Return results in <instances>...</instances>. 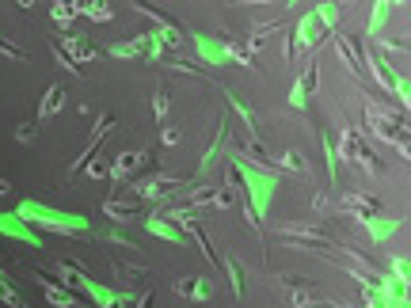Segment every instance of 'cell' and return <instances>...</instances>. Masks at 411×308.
Instances as JSON below:
<instances>
[{
    "mask_svg": "<svg viewBox=\"0 0 411 308\" xmlns=\"http://www.w3.org/2000/svg\"><path fill=\"white\" fill-rule=\"evenodd\" d=\"M229 164L236 167V175H240V191L248 194V202H251V217L263 225V217H267V210H270V202H274V191H278V175L274 172H263V167H255V164H248L244 160V153L240 148H232L229 153Z\"/></svg>",
    "mask_w": 411,
    "mask_h": 308,
    "instance_id": "cell-1",
    "label": "cell"
},
{
    "mask_svg": "<svg viewBox=\"0 0 411 308\" xmlns=\"http://www.w3.org/2000/svg\"><path fill=\"white\" fill-rule=\"evenodd\" d=\"M15 217L31 229H46V232H61V236H88L91 232V217H80V213H61V210H50V205L34 202V198H23Z\"/></svg>",
    "mask_w": 411,
    "mask_h": 308,
    "instance_id": "cell-2",
    "label": "cell"
},
{
    "mask_svg": "<svg viewBox=\"0 0 411 308\" xmlns=\"http://www.w3.org/2000/svg\"><path fill=\"white\" fill-rule=\"evenodd\" d=\"M362 115H366V129L373 137H381V141H388V145H400V153L407 156V126H404L407 118H404V110H396V107H388V103L366 96Z\"/></svg>",
    "mask_w": 411,
    "mask_h": 308,
    "instance_id": "cell-3",
    "label": "cell"
},
{
    "mask_svg": "<svg viewBox=\"0 0 411 308\" xmlns=\"http://www.w3.org/2000/svg\"><path fill=\"white\" fill-rule=\"evenodd\" d=\"M335 156H339V160H347V164H354V167H362V172H369V175L381 172L377 153L366 145V137H362L354 126H343V129H339V145H335Z\"/></svg>",
    "mask_w": 411,
    "mask_h": 308,
    "instance_id": "cell-4",
    "label": "cell"
},
{
    "mask_svg": "<svg viewBox=\"0 0 411 308\" xmlns=\"http://www.w3.org/2000/svg\"><path fill=\"white\" fill-rule=\"evenodd\" d=\"M289 39V53H293V61L297 58H305V53H312L316 46H320L324 39H328V31H324L320 23H316V15H312V8L301 15V20L293 23V34H286Z\"/></svg>",
    "mask_w": 411,
    "mask_h": 308,
    "instance_id": "cell-5",
    "label": "cell"
},
{
    "mask_svg": "<svg viewBox=\"0 0 411 308\" xmlns=\"http://www.w3.org/2000/svg\"><path fill=\"white\" fill-rule=\"evenodd\" d=\"M278 236L289 240V248H324L328 244V229L316 225V221H289V225H278Z\"/></svg>",
    "mask_w": 411,
    "mask_h": 308,
    "instance_id": "cell-6",
    "label": "cell"
},
{
    "mask_svg": "<svg viewBox=\"0 0 411 308\" xmlns=\"http://www.w3.org/2000/svg\"><path fill=\"white\" fill-rule=\"evenodd\" d=\"M0 236L20 240V244H27V248H42V236L39 232H31V225H23L15 213H0Z\"/></svg>",
    "mask_w": 411,
    "mask_h": 308,
    "instance_id": "cell-7",
    "label": "cell"
},
{
    "mask_svg": "<svg viewBox=\"0 0 411 308\" xmlns=\"http://www.w3.org/2000/svg\"><path fill=\"white\" fill-rule=\"evenodd\" d=\"M110 126H115V118H110V115H99V122H96V129H91V137H88V141H84L80 156H77V160H72V167H69L72 175H77V172H80V167L88 164V160H96V156H91V153H96V148H99V141L110 134Z\"/></svg>",
    "mask_w": 411,
    "mask_h": 308,
    "instance_id": "cell-8",
    "label": "cell"
},
{
    "mask_svg": "<svg viewBox=\"0 0 411 308\" xmlns=\"http://www.w3.org/2000/svg\"><path fill=\"white\" fill-rule=\"evenodd\" d=\"M354 221H358V225L369 232L373 244H381V240L396 236V232L404 229V221H400V217H377V213H369V217H354Z\"/></svg>",
    "mask_w": 411,
    "mask_h": 308,
    "instance_id": "cell-9",
    "label": "cell"
},
{
    "mask_svg": "<svg viewBox=\"0 0 411 308\" xmlns=\"http://www.w3.org/2000/svg\"><path fill=\"white\" fill-rule=\"evenodd\" d=\"M58 50L61 53H69L72 61L80 65H88V61H96V46H91L88 39H80V34H72V31H61V42H58Z\"/></svg>",
    "mask_w": 411,
    "mask_h": 308,
    "instance_id": "cell-10",
    "label": "cell"
},
{
    "mask_svg": "<svg viewBox=\"0 0 411 308\" xmlns=\"http://www.w3.org/2000/svg\"><path fill=\"white\" fill-rule=\"evenodd\" d=\"M316 80H320V65H316V58L305 65V77H297V84H293V91H289V107H297L301 110L305 103H308V96L316 91Z\"/></svg>",
    "mask_w": 411,
    "mask_h": 308,
    "instance_id": "cell-11",
    "label": "cell"
},
{
    "mask_svg": "<svg viewBox=\"0 0 411 308\" xmlns=\"http://www.w3.org/2000/svg\"><path fill=\"white\" fill-rule=\"evenodd\" d=\"M339 210L347 213V217H369V213H377V210H381V202L373 198V194L347 191V194H339Z\"/></svg>",
    "mask_w": 411,
    "mask_h": 308,
    "instance_id": "cell-12",
    "label": "cell"
},
{
    "mask_svg": "<svg viewBox=\"0 0 411 308\" xmlns=\"http://www.w3.org/2000/svg\"><path fill=\"white\" fill-rule=\"evenodd\" d=\"M225 141H229V118H221V122H217V137H213V145L206 148V156H202V164H198V175L213 172V164L221 160V153H225Z\"/></svg>",
    "mask_w": 411,
    "mask_h": 308,
    "instance_id": "cell-13",
    "label": "cell"
},
{
    "mask_svg": "<svg viewBox=\"0 0 411 308\" xmlns=\"http://www.w3.org/2000/svg\"><path fill=\"white\" fill-rule=\"evenodd\" d=\"M175 293L186 301H213V282L210 278H183V282H175Z\"/></svg>",
    "mask_w": 411,
    "mask_h": 308,
    "instance_id": "cell-14",
    "label": "cell"
},
{
    "mask_svg": "<svg viewBox=\"0 0 411 308\" xmlns=\"http://www.w3.org/2000/svg\"><path fill=\"white\" fill-rule=\"evenodd\" d=\"M145 160H148V153H118L115 164H110V179H115V183L129 179V175H134Z\"/></svg>",
    "mask_w": 411,
    "mask_h": 308,
    "instance_id": "cell-15",
    "label": "cell"
},
{
    "mask_svg": "<svg viewBox=\"0 0 411 308\" xmlns=\"http://www.w3.org/2000/svg\"><path fill=\"white\" fill-rule=\"evenodd\" d=\"M194 46H198V53L206 61L217 69V65H229V58H225V39H210V34H194Z\"/></svg>",
    "mask_w": 411,
    "mask_h": 308,
    "instance_id": "cell-16",
    "label": "cell"
},
{
    "mask_svg": "<svg viewBox=\"0 0 411 308\" xmlns=\"http://www.w3.org/2000/svg\"><path fill=\"white\" fill-rule=\"evenodd\" d=\"M148 46H153V34H137L129 42L110 46V58H148Z\"/></svg>",
    "mask_w": 411,
    "mask_h": 308,
    "instance_id": "cell-17",
    "label": "cell"
},
{
    "mask_svg": "<svg viewBox=\"0 0 411 308\" xmlns=\"http://www.w3.org/2000/svg\"><path fill=\"white\" fill-rule=\"evenodd\" d=\"M331 46H335V50H339V58H343V65H347V72H350V77H358V80H362L358 50H354V46L347 42V34H339V31H335V34H331Z\"/></svg>",
    "mask_w": 411,
    "mask_h": 308,
    "instance_id": "cell-18",
    "label": "cell"
},
{
    "mask_svg": "<svg viewBox=\"0 0 411 308\" xmlns=\"http://www.w3.org/2000/svg\"><path fill=\"white\" fill-rule=\"evenodd\" d=\"M129 191H134L137 202H160V198H167V191L160 186V179H156V175H148V179H137Z\"/></svg>",
    "mask_w": 411,
    "mask_h": 308,
    "instance_id": "cell-19",
    "label": "cell"
},
{
    "mask_svg": "<svg viewBox=\"0 0 411 308\" xmlns=\"http://www.w3.org/2000/svg\"><path fill=\"white\" fill-rule=\"evenodd\" d=\"M65 96L69 91L61 88V84H53V88H46V96L39 103V118H53V115H61V107H65Z\"/></svg>",
    "mask_w": 411,
    "mask_h": 308,
    "instance_id": "cell-20",
    "label": "cell"
},
{
    "mask_svg": "<svg viewBox=\"0 0 411 308\" xmlns=\"http://www.w3.org/2000/svg\"><path fill=\"white\" fill-rule=\"evenodd\" d=\"M34 278H39V285L46 289V301H50V304H58V308H77V297H72L69 289L53 285V282H50V278H46V274H34Z\"/></svg>",
    "mask_w": 411,
    "mask_h": 308,
    "instance_id": "cell-21",
    "label": "cell"
},
{
    "mask_svg": "<svg viewBox=\"0 0 411 308\" xmlns=\"http://www.w3.org/2000/svg\"><path fill=\"white\" fill-rule=\"evenodd\" d=\"M225 96H229L232 110H236V115H240V122H244V129H248V141H259V129H255V110H251L248 103L236 96V91H225Z\"/></svg>",
    "mask_w": 411,
    "mask_h": 308,
    "instance_id": "cell-22",
    "label": "cell"
},
{
    "mask_svg": "<svg viewBox=\"0 0 411 308\" xmlns=\"http://www.w3.org/2000/svg\"><path fill=\"white\" fill-rule=\"evenodd\" d=\"M103 213H110V221H118V225H126V221L137 217V202H118V198H110V202H103Z\"/></svg>",
    "mask_w": 411,
    "mask_h": 308,
    "instance_id": "cell-23",
    "label": "cell"
},
{
    "mask_svg": "<svg viewBox=\"0 0 411 308\" xmlns=\"http://www.w3.org/2000/svg\"><path fill=\"white\" fill-rule=\"evenodd\" d=\"M72 8H77V15H84V20H96V23H107L110 15H115V8H110V4H99V0H96V4L80 0V4H72Z\"/></svg>",
    "mask_w": 411,
    "mask_h": 308,
    "instance_id": "cell-24",
    "label": "cell"
},
{
    "mask_svg": "<svg viewBox=\"0 0 411 308\" xmlns=\"http://www.w3.org/2000/svg\"><path fill=\"white\" fill-rule=\"evenodd\" d=\"M278 167H286V172H297V175H312V164H308V156H301L297 148H289V153L278 156Z\"/></svg>",
    "mask_w": 411,
    "mask_h": 308,
    "instance_id": "cell-25",
    "label": "cell"
},
{
    "mask_svg": "<svg viewBox=\"0 0 411 308\" xmlns=\"http://www.w3.org/2000/svg\"><path fill=\"white\" fill-rule=\"evenodd\" d=\"M145 229L153 232V236H160V240H172V244H183V232L175 229V225H167L164 217H148V221H145Z\"/></svg>",
    "mask_w": 411,
    "mask_h": 308,
    "instance_id": "cell-26",
    "label": "cell"
},
{
    "mask_svg": "<svg viewBox=\"0 0 411 308\" xmlns=\"http://www.w3.org/2000/svg\"><path fill=\"white\" fill-rule=\"evenodd\" d=\"M312 15H316V23H320L324 31L335 34V27H339V8H335V4H316Z\"/></svg>",
    "mask_w": 411,
    "mask_h": 308,
    "instance_id": "cell-27",
    "label": "cell"
},
{
    "mask_svg": "<svg viewBox=\"0 0 411 308\" xmlns=\"http://www.w3.org/2000/svg\"><path fill=\"white\" fill-rule=\"evenodd\" d=\"M388 0H377V4L369 8V23H366V34H381V27H385V20H388Z\"/></svg>",
    "mask_w": 411,
    "mask_h": 308,
    "instance_id": "cell-28",
    "label": "cell"
},
{
    "mask_svg": "<svg viewBox=\"0 0 411 308\" xmlns=\"http://www.w3.org/2000/svg\"><path fill=\"white\" fill-rule=\"evenodd\" d=\"M221 263H225L229 278H232V293H236V297H244V270H240V263H236L232 255H221Z\"/></svg>",
    "mask_w": 411,
    "mask_h": 308,
    "instance_id": "cell-29",
    "label": "cell"
},
{
    "mask_svg": "<svg viewBox=\"0 0 411 308\" xmlns=\"http://www.w3.org/2000/svg\"><path fill=\"white\" fill-rule=\"evenodd\" d=\"M137 12H141V15H148V20H153L156 27H160V31H172V15H167V12H160V8H153V4H137Z\"/></svg>",
    "mask_w": 411,
    "mask_h": 308,
    "instance_id": "cell-30",
    "label": "cell"
},
{
    "mask_svg": "<svg viewBox=\"0 0 411 308\" xmlns=\"http://www.w3.org/2000/svg\"><path fill=\"white\" fill-rule=\"evenodd\" d=\"M50 20L69 31V23L77 20V8H72V4H53V8H50Z\"/></svg>",
    "mask_w": 411,
    "mask_h": 308,
    "instance_id": "cell-31",
    "label": "cell"
},
{
    "mask_svg": "<svg viewBox=\"0 0 411 308\" xmlns=\"http://www.w3.org/2000/svg\"><path fill=\"white\" fill-rule=\"evenodd\" d=\"M167 69H175V72H186V77H194V80H210V72H206L202 65H191L186 58H179V61H167Z\"/></svg>",
    "mask_w": 411,
    "mask_h": 308,
    "instance_id": "cell-32",
    "label": "cell"
},
{
    "mask_svg": "<svg viewBox=\"0 0 411 308\" xmlns=\"http://www.w3.org/2000/svg\"><path fill=\"white\" fill-rule=\"evenodd\" d=\"M153 107H156V122L167 126V110H172V103H167V88H156L153 96Z\"/></svg>",
    "mask_w": 411,
    "mask_h": 308,
    "instance_id": "cell-33",
    "label": "cell"
},
{
    "mask_svg": "<svg viewBox=\"0 0 411 308\" xmlns=\"http://www.w3.org/2000/svg\"><path fill=\"white\" fill-rule=\"evenodd\" d=\"M377 46H381V53H385L381 61H392V58H404V53H407V42H388V39H381Z\"/></svg>",
    "mask_w": 411,
    "mask_h": 308,
    "instance_id": "cell-34",
    "label": "cell"
},
{
    "mask_svg": "<svg viewBox=\"0 0 411 308\" xmlns=\"http://www.w3.org/2000/svg\"><path fill=\"white\" fill-rule=\"evenodd\" d=\"M407 255H396V259H392V278H396V285L400 289H407Z\"/></svg>",
    "mask_w": 411,
    "mask_h": 308,
    "instance_id": "cell-35",
    "label": "cell"
},
{
    "mask_svg": "<svg viewBox=\"0 0 411 308\" xmlns=\"http://www.w3.org/2000/svg\"><path fill=\"white\" fill-rule=\"evenodd\" d=\"M225 58H229V61H240V65H251L248 46H240V42H225Z\"/></svg>",
    "mask_w": 411,
    "mask_h": 308,
    "instance_id": "cell-36",
    "label": "cell"
},
{
    "mask_svg": "<svg viewBox=\"0 0 411 308\" xmlns=\"http://www.w3.org/2000/svg\"><path fill=\"white\" fill-rule=\"evenodd\" d=\"M0 53H4V58H12V61H27V58H31V53H27L23 46H15L12 39H0Z\"/></svg>",
    "mask_w": 411,
    "mask_h": 308,
    "instance_id": "cell-37",
    "label": "cell"
},
{
    "mask_svg": "<svg viewBox=\"0 0 411 308\" xmlns=\"http://www.w3.org/2000/svg\"><path fill=\"white\" fill-rule=\"evenodd\" d=\"M324 156H328V175H331V183H335V172H339V156H335V141L328 134H324Z\"/></svg>",
    "mask_w": 411,
    "mask_h": 308,
    "instance_id": "cell-38",
    "label": "cell"
},
{
    "mask_svg": "<svg viewBox=\"0 0 411 308\" xmlns=\"http://www.w3.org/2000/svg\"><path fill=\"white\" fill-rule=\"evenodd\" d=\"M80 172H84V175H91V179H110V167H107V164H96V160H88V164L80 167Z\"/></svg>",
    "mask_w": 411,
    "mask_h": 308,
    "instance_id": "cell-39",
    "label": "cell"
},
{
    "mask_svg": "<svg viewBox=\"0 0 411 308\" xmlns=\"http://www.w3.org/2000/svg\"><path fill=\"white\" fill-rule=\"evenodd\" d=\"M53 58H58V61L65 65V69H69V72H72V77H84V69H80V65H77V61H72V58H69V53H61V50H58V46H53Z\"/></svg>",
    "mask_w": 411,
    "mask_h": 308,
    "instance_id": "cell-40",
    "label": "cell"
},
{
    "mask_svg": "<svg viewBox=\"0 0 411 308\" xmlns=\"http://www.w3.org/2000/svg\"><path fill=\"white\" fill-rule=\"evenodd\" d=\"M107 240H110V244H118V248H122V251H137V244H134V240H126L122 232H110Z\"/></svg>",
    "mask_w": 411,
    "mask_h": 308,
    "instance_id": "cell-41",
    "label": "cell"
},
{
    "mask_svg": "<svg viewBox=\"0 0 411 308\" xmlns=\"http://www.w3.org/2000/svg\"><path fill=\"white\" fill-rule=\"evenodd\" d=\"M0 301H4L8 308H12L15 301H20V297H15V289H12V285H8V282H0Z\"/></svg>",
    "mask_w": 411,
    "mask_h": 308,
    "instance_id": "cell-42",
    "label": "cell"
},
{
    "mask_svg": "<svg viewBox=\"0 0 411 308\" xmlns=\"http://www.w3.org/2000/svg\"><path fill=\"white\" fill-rule=\"evenodd\" d=\"M148 304H153V289H145V293L134 297V308H148Z\"/></svg>",
    "mask_w": 411,
    "mask_h": 308,
    "instance_id": "cell-43",
    "label": "cell"
},
{
    "mask_svg": "<svg viewBox=\"0 0 411 308\" xmlns=\"http://www.w3.org/2000/svg\"><path fill=\"white\" fill-rule=\"evenodd\" d=\"M15 137H20V141H34V126H31V122L20 126V129H15Z\"/></svg>",
    "mask_w": 411,
    "mask_h": 308,
    "instance_id": "cell-44",
    "label": "cell"
},
{
    "mask_svg": "<svg viewBox=\"0 0 411 308\" xmlns=\"http://www.w3.org/2000/svg\"><path fill=\"white\" fill-rule=\"evenodd\" d=\"M160 137H164V145H179V134H175V129H167V126H164Z\"/></svg>",
    "mask_w": 411,
    "mask_h": 308,
    "instance_id": "cell-45",
    "label": "cell"
},
{
    "mask_svg": "<svg viewBox=\"0 0 411 308\" xmlns=\"http://www.w3.org/2000/svg\"><path fill=\"white\" fill-rule=\"evenodd\" d=\"M312 210H316V213H324V210H328V194H316V202H312Z\"/></svg>",
    "mask_w": 411,
    "mask_h": 308,
    "instance_id": "cell-46",
    "label": "cell"
},
{
    "mask_svg": "<svg viewBox=\"0 0 411 308\" xmlns=\"http://www.w3.org/2000/svg\"><path fill=\"white\" fill-rule=\"evenodd\" d=\"M305 308H335V304H331V301H316V297H312V301H308Z\"/></svg>",
    "mask_w": 411,
    "mask_h": 308,
    "instance_id": "cell-47",
    "label": "cell"
},
{
    "mask_svg": "<svg viewBox=\"0 0 411 308\" xmlns=\"http://www.w3.org/2000/svg\"><path fill=\"white\" fill-rule=\"evenodd\" d=\"M8 191H12V183H8V179H0V194H8Z\"/></svg>",
    "mask_w": 411,
    "mask_h": 308,
    "instance_id": "cell-48",
    "label": "cell"
},
{
    "mask_svg": "<svg viewBox=\"0 0 411 308\" xmlns=\"http://www.w3.org/2000/svg\"><path fill=\"white\" fill-rule=\"evenodd\" d=\"M12 308H27V304H23V301H15V304H12Z\"/></svg>",
    "mask_w": 411,
    "mask_h": 308,
    "instance_id": "cell-49",
    "label": "cell"
},
{
    "mask_svg": "<svg viewBox=\"0 0 411 308\" xmlns=\"http://www.w3.org/2000/svg\"><path fill=\"white\" fill-rule=\"evenodd\" d=\"M335 308H354V304H335Z\"/></svg>",
    "mask_w": 411,
    "mask_h": 308,
    "instance_id": "cell-50",
    "label": "cell"
}]
</instances>
